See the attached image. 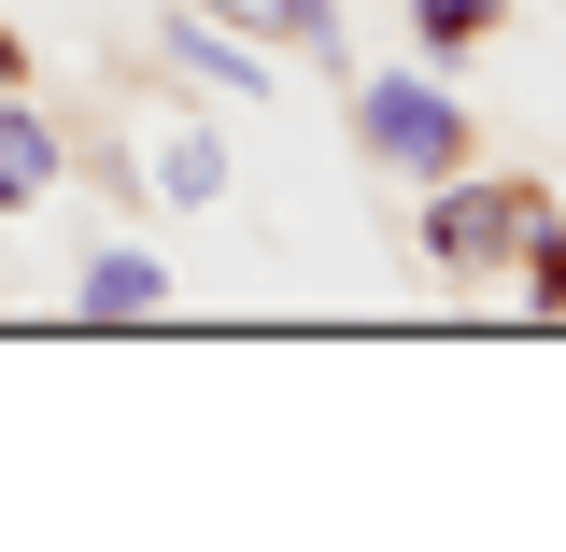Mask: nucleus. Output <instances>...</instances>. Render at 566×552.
<instances>
[{"mask_svg":"<svg viewBox=\"0 0 566 552\" xmlns=\"http://www.w3.org/2000/svg\"><path fill=\"white\" fill-rule=\"evenodd\" d=\"M354 142H368L382 170L453 185V170H468V100H453V85H424V71H368V85H354Z\"/></svg>","mask_w":566,"mask_h":552,"instance_id":"nucleus-1","label":"nucleus"},{"mask_svg":"<svg viewBox=\"0 0 566 552\" xmlns=\"http://www.w3.org/2000/svg\"><path fill=\"white\" fill-rule=\"evenodd\" d=\"M29 199H57V128L29 100H0V212H29Z\"/></svg>","mask_w":566,"mask_h":552,"instance_id":"nucleus-7","label":"nucleus"},{"mask_svg":"<svg viewBox=\"0 0 566 552\" xmlns=\"http://www.w3.org/2000/svg\"><path fill=\"white\" fill-rule=\"evenodd\" d=\"M71 312H85V326H156V312H170V256H142V241L85 256V270H71Z\"/></svg>","mask_w":566,"mask_h":552,"instance_id":"nucleus-4","label":"nucleus"},{"mask_svg":"<svg viewBox=\"0 0 566 552\" xmlns=\"http://www.w3.org/2000/svg\"><path fill=\"white\" fill-rule=\"evenodd\" d=\"M156 58L185 71V85H212V100H270V58H255L241 29H212V14H170V29H156Z\"/></svg>","mask_w":566,"mask_h":552,"instance_id":"nucleus-5","label":"nucleus"},{"mask_svg":"<svg viewBox=\"0 0 566 552\" xmlns=\"http://www.w3.org/2000/svg\"><path fill=\"white\" fill-rule=\"evenodd\" d=\"M128 170H142L156 212H212V199H227V142H212V114H142Z\"/></svg>","mask_w":566,"mask_h":552,"instance_id":"nucleus-3","label":"nucleus"},{"mask_svg":"<svg viewBox=\"0 0 566 552\" xmlns=\"http://www.w3.org/2000/svg\"><path fill=\"white\" fill-rule=\"evenodd\" d=\"M524 227H538V185H468V170H453L439 212H424V256H439L453 283H482V270L524 256Z\"/></svg>","mask_w":566,"mask_h":552,"instance_id":"nucleus-2","label":"nucleus"},{"mask_svg":"<svg viewBox=\"0 0 566 552\" xmlns=\"http://www.w3.org/2000/svg\"><path fill=\"white\" fill-rule=\"evenodd\" d=\"M212 29H241V43H297V58H340V0H185Z\"/></svg>","mask_w":566,"mask_h":552,"instance_id":"nucleus-6","label":"nucleus"},{"mask_svg":"<svg viewBox=\"0 0 566 552\" xmlns=\"http://www.w3.org/2000/svg\"><path fill=\"white\" fill-rule=\"evenodd\" d=\"M411 29H424V43H482L495 0H411Z\"/></svg>","mask_w":566,"mask_h":552,"instance_id":"nucleus-8","label":"nucleus"}]
</instances>
